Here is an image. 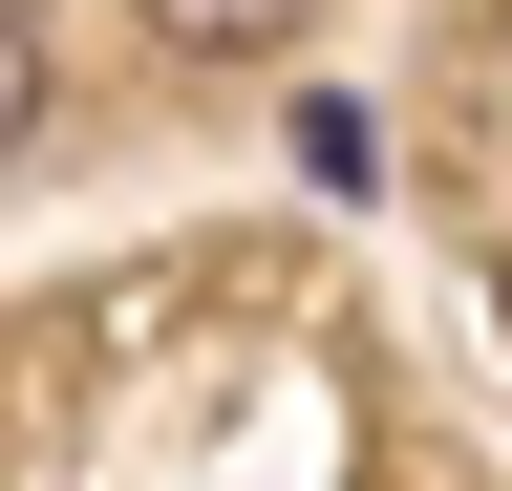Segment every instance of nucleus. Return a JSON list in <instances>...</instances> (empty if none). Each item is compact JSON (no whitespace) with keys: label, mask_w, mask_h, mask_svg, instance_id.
<instances>
[{"label":"nucleus","mask_w":512,"mask_h":491,"mask_svg":"<svg viewBox=\"0 0 512 491\" xmlns=\"http://www.w3.org/2000/svg\"><path fill=\"white\" fill-rule=\"evenodd\" d=\"M43 129V0H0V150Z\"/></svg>","instance_id":"2"},{"label":"nucleus","mask_w":512,"mask_h":491,"mask_svg":"<svg viewBox=\"0 0 512 491\" xmlns=\"http://www.w3.org/2000/svg\"><path fill=\"white\" fill-rule=\"evenodd\" d=\"M150 22L192 43V65H256V43H278V22H299V0H150Z\"/></svg>","instance_id":"1"}]
</instances>
